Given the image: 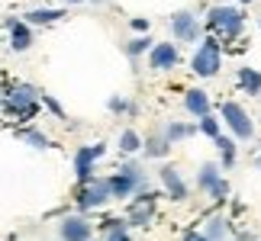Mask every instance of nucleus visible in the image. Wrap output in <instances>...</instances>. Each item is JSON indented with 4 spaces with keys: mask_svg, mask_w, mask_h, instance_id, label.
<instances>
[{
    "mask_svg": "<svg viewBox=\"0 0 261 241\" xmlns=\"http://www.w3.org/2000/svg\"><path fill=\"white\" fill-rule=\"evenodd\" d=\"M107 187H110V196L113 199H129L133 193H142V187H145L142 167L139 164H123L113 177H107Z\"/></svg>",
    "mask_w": 261,
    "mask_h": 241,
    "instance_id": "f257e3e1",
    "label": "nucleus"
},
{
    "mask_svg": "<svg viewBox=\"0 0 261 241\" xmlns=\"http://www.w3.org/2000/svg\"><path fill=\"white\" fill-rule=\"evenodd\" d=\"M206 29L223 39H236L245 29V16L242 10H232V7H213L206 13Z\"/></svg>",
    "mask_w": 261,
    "mask_h": 241,
    "instance_id": "f03ea898",
    "label": "nucleus"
},
{
    "mask_svg": "<svg viewBox=\"0 0 261 241\" xmlns=\"http://www.w3.org/2000/svg\"><path fill=\"white\" fill-rule=\"evenodd\" d=\"M219 65H223V52H219L216 39H206V42L194 52V58H190V68H194L197 77H216Z\"/></svg>",
    "mask_w": 261,
    "mask_h": 241,
    "instance_id": "7ed1b4c3",
    "label": "nucleus"
},
{
    "mask_svg": "<svg viewBox=\"0 0 261 241\" xmlns=\"http://www.w3.org/2000/svg\"><path fill=\"white\" fill-rule=\"evenodd\" d=\"M219 123L229 126V132H232L236 138H255V123L248 119V113L239 103H232V100H226L223 109H219Z\"/></svg>",
    "mask_w": 261,
    "mask_h": 241,
    "instance_id": "20e7f679",
    "label": "nucleus"
},
{
    "mask_svg": "<svg viewBox=\"0 0 261 241\" xmlns=\"http://www.w3.org/2000/svg\"><path fill=\"white\" fill-rule=\"evenodd\" d=\"M103 152H107L103 142H97V145H81V148L74 152V174H77V180H81V187L94 180V164L103 158Z\"/></svg>",
    "mask_w": 261,
    "mask_h": 241,
    "instance_id": "39448f33",
    "label": "nucleus"
},
{
    "mask_svg": "<svg viewBox=\"0 0 261 241\" xmlns=\"http://www.w3.org/2000/svg\"><path fill=\"white\" fill-rule=\"evenodd\" d=\"M197 190H200V193L216 196V199H226L229 184L223 180V174H219V164H203V167H200V174H197Z\"/></svg>",
    "mask_w": 261,
    "mask_h": 241,
    "instance_id": "423d86ee",
    "label": "nucleus"
},
{
    "mask_svg": "<svg viewBox=\"0 0 261 241\" xmlns=\"http://www.w3.org/2000/svg\"><path fill=\"white\" fill-rule=\"evenodd\" d=\"M110 187H107V180H90V184L81 187V193H77V209L81 213H87V209H100V206H107L110 203Z\"/></svg>",
    "mask_w": 261,
    "mask_h": 241,
    "instance_id": "0eeeda50",
    "label": "nucleus"
},
{
    "mask_svg": "<svg viewBox=\"0 0 261 241\" xmlns=\"http://www.w3.org/2000/svg\"><path fill=\"white\" fill-rule=\"evenodd\" d=\"M10 113H16V116H23V119H29V116H36V109H39V94L33 87H16L13 94L7 97V103H4Z\"/></svg>",
    "mask_w": 261,
    "mask_h": 241,
    "instance_id": "6e6552de",
    "label": "nucleus"
},
{
    "mask_svg": "<svg viewBox=\"0 0 261 241\" xmlns=\"http://www.w3.org/2000/svg\"><path fill=\"white\" fill-rule=\"evenodd\" d=\"M171 36L180 39V42H197L200 23H197V16L190 13V10H180V13L171 16Z\"/></svg>",
    "mask_w": 261,
    "mask_h": 241,
    "instance_id": "1a4fd4ad",
    "label": "nucleus"
},
{
    "mask_svg": "<svg viewBox=\"0 0 261 241\" xmlns=\"http://www.w3.org/2000/svg\"><path fill=\"white\" fill-rule=\"evenodd\" d=\"M90 222L84 216H68L62 219V225H58V238L62 241H90Z\"/></svg>",
    "mask_w": 261,
    "mask_h": 241,
    "instance_id": "9d476101",
    "label": "nucleus"
},
{
    "mask_svg": "<svg viewBox=\"0 0 261 241\" xmlns=\"http://www.w3.org/2000/svg\"><path fill=\"white\" fill-rule=\"evenodd\" d=\"M148 65H152V71H171V68L177 65V45L155 42L152 52H148Z\"/></svg>",
    "mask_w": 261,
    "mask_h": 241,
    "instance_id": "9b49d317",
    "label": "nucleus"
},
{
    "mask_svg": "<svg viewBox=\"0 0 261 241\" xmlns=\"http://www.w3.org/2000/svg\"><path fill=\"white\" fill-rule=\"evenodd\" d=\"M152 213H155V193H142L136 199V206H133V213H129L126 225H148V222H152Z\"/></svg>",
    "mask_w": 261,
    "mask_h": 241,
    "instance_id": "f8f14e48",
    "label": "nucleus"
},
{
    "mask_svg": "<svg viewBox=\"0 0 261 241\" xmlns=\"http://www.w3.org/2000/svg\"><path fill=\"white\" fill-rule=\"evenodd\" d=\"M7 29H10V48L13 52H26L33 45V29L23 19H7Z\"/></svg>",
    "mask_w": 261,
    "mask_h": 241,
    "instance_id": "ddd939ff",
    "label": "nucleus"
},
{
    "mask_svg": "<svg viewBox=\"0 0 261 241\" xmlns=\"http://www.w3.org/2000/svg\"><path fill=\"white\" fill-rule=\"evenodd\" d=\"M158 177H162V184H165V190H168V196H171V199H187V184L180 180L177 167L165 164L162 170H158Z\"/></svg>",
    "mask_w": 261,
    "mask_h": 241,
    "instance_id": "4468645a",
    "label": "nucleus"
},
{
    "mask_svg": "<svg viewBox=\"0 0 261 241\" xmlns=\"http://www.w3.org/2000/svg\"><path fill=\"white\" fill-rule=\"evenodd\" d=\"M184 106H187V113L197 116V119L210 116V97H206V90H187V94H184Z\"/></svg>",
    "mask_w": 261,
    "mask_h": 241,
    "instance_id": "2eb2a0df",
    "label": "nucleus"
},
{
    "mask_svg": "<svg viewBox=\"0 0 261 241\" xmlns=\"http://www.w3.org/2000/svg\"><path fill=\"white\" fill-rule=\"evenodd\" d=\"M239 87H242L248 97H258L261 94V71H255V68H242V71H239Z\"/></svg>",
    "mask_w": 261,
    "mask_h": 241,
    "instance_id": "dca6fc26",
    "label": "nucleus"
},
{
    "mask_svg": "<svg viewBox=\"0 0 261 241\" xmlns=\"http://www.w3.org/2000/svg\"><path fill=\"white\" fill-rule=\"evenodd\" d=\"M65 13L62 10H52V7H42V10H29V13L23 16V23H36V26H45V23H55V19H62Z\"/></svg>",
    "mask_w": 261,
    "mask_h": 241,
    "instance_id": "f3484780",
    "label": "nucleus"
},
{
    "mask_svg": "<svg viewBox=\"0 0 261 241\" xmlns=\"http://www.w3.org/2000/svg\"><path fill=\"white\" fill-rule=\"evenodd\" d=\"M168 148H171V145H168L165 135H145V138H142V152H145L148 158H165Z\"/></svg>",
    "mask_w": 261,
    "mask_h": 241,
    "instance_id": "a211bd4d",
    "label": "nucleus"
},
{
    "mask_svg": "<svg viewBox=\"0 0 261 241\" xmlns=\"http://www.w3.org/2000/svg\"><path fill=\"white\" fill-rule=\"evenodd\" d=\"M216 148H219V158H223V167H232L236 164V142L229 135H216L213 138Z\"/></svg>",
    "mask_w": 261,
    "mask_h": 241,
    "instance_id": "6ab92c4d",
    "label": "nucleus"
},
{
    "mask_svg": "<svg viewBox=\"0 0 261 241\" xmlns=\"http://www.w3.org/2000/svg\"><path fill=\"white\" fill-rule=\"evenodd\" d=\"M103 228H107L103 241H133V238H129V225L119 222V219H110V222H103Z\"/></svg>",
    "mask_w": 261,
    "mask_h": 241,
    "instance_id": "aec40b11",
    "label": "nucleus"
},
{
    "mask_svg": "<svg viewBox=\"0 0 261 241\" xmlns=\"http://www.w3.org/2000/svg\"><path fill=\"white\" fill-rule=\"evenodd\" d=\"M197 132V126H184V123H168L165 126V138H168V145L171 142H180V138H187V135H194Z\"/></svg>",
    "mask_w": 261,
    "mask_h": 241,
    "instance_id": "412c9836",
    "label": "nucleus"
},
{
    "mask_svg": "<svg viewBox=\"0 0 261 241\" xmlns=\"http://www.w3.org/2000/svg\"><path fill=\"white\" fill-rule=\"evenodd\" d=\"M119 152H123V155H136V152H142V135L133 132V129H126V132L119 135Z\"/></svg>",
    "mask_w": 261,
    "mask_h": 241,
    "instance_id": "4be33fe9",
    "label": "nucleus"
},
{
    "mask_svg": "<svg viewBox=\"0 0 261 241\" xmlns=\"http://www.w3.org/2000/svg\"><path fill=\"white\" fill-rule=\"evenodd\" d=\"M226 232H229V228H226V219L213 216V219L206 222V232H203V238H206V241H226Z\"/></svg>",
    "mask_w": 261,
    "mask_h": 241,
    "instance_id": "5701e85b",
    "label": "nucleus"
},
{
    "mask_svg": "<svg viewBox=\"0 0 261 241\" xmlns=\"http://www.w3.org/2000/svg\"><path fill=\"white\" fill-rule=\"evenodd\" d=\"M197 129H200V132H203L206 138H216V135H223V123H219V119H216L213 113L200 119V123H197Z\"/></svg>",
    "mask_w": 261,
    "mask_h": 241,
    "instance_id": "b1692460",
    "label": "nucleus"
},
{
    "mask_svg": "<svg viewBox=\"0 0 261 241\" xmlns=\"http://www.w3.org/2000/svg\"><path fill=\"white\" fill-rule=\"evenodd\" d=\"M152 39H148V36H142V39H133V42H129L126 45V55L129 58H139V55H145V48H148V52H152Z\"/></svg>",
    "mask_w": 261,
    "mask_h": 241,
    "instance_id": "393cba45",
    "label": "nucleus"
},
{
    "mask_svg": "<svg viewBox=\"0 0 261 241\" xmlns=\"http://www.w3.org/2000/svg\"><path fill=\"white\" fill-rule=\"evenodd\" d=\"M19 135H23V142H29L33 148H42V152H45L48 145H52V142H48V138H45L42 132H39V129H26V132H19Z\"/></svg>",
    "mask_w": 261,
    "mask_h": 241,
    "instance_id": "a878e982",
    "label": "nucleus"
},
{
    "mask_svg": "<svg viewBox=\"0 0 261 241\" xmlns=\"http://www.w3.org/2000/svg\"><path fill=\"white\" fill-rule=\"evenodd\" d=\"M113 113H133V103H129L126 97H110V103H107Z\"/></svg>",
    "mask_w": 261,
    "mask_h": 241,
    "instance_id": "bb28decb",
    "label": "nucleus"
},
{
    "mask_svg": "<svg viewBox=\"0 0 261 241\" xmlns=\"http://www.w3.org/2000/svg\"><path fill=\"white\" fill-rule=\"evenodd\" d=\"M148 26H152V23H148L145 16H136L133 19V29H136V33H148Z\"/></svg>",
    "mask_w": 261,
    "mask_h": 241,
    "instance_id": "cd10ccee",
    "label": "nucleus"
},
{
    "mask_svg": "<svg viewBox=\"0 0 261 241\" xmlns=\"http://www.w3.org/2000/svg\"><path fill=\"white\" fill-rule=\"evenodd\" d=\"M42 103H45L48 109H52V113H58V116H62V106H58V103H55L52 97H45V94H42Z\"/></svg>",
    "mask_w": 261,
    "mask_h": 241,
    "instance_id": "c85d7f7f",
    "label": "nucleus"
},
{
    "mask_svg": "<svg viewBox=\"0 0 261 241\" xmlns=\"http://www.w3.org/2000/svg\"><path fill=\"white\" fill-rule=\"evenodd\" d=\"M180 241H206V238H203V232H187Z\"/></svg>",
    "mask_w": 261,
    "mask_h": 241,
    "instance_id": "c756f323",
    "label": "nucleus"
},
{
    "mask_svg": "<svg viewBox=\"0 0 261 241\" xmlns=\"http://www.w3.org/2000/svg\"><path fill=\"white\" fill-rule=\"evenodd\" d=\"M255 167H261V155H258V158H255Z\"/></svg>",
    "mask_w": 261,
    "mask_h": 241,
    "instance_id": "7c9ffc66",
    "label": "nucleus"
},
{
    "mask_svg": "<svg viewBox=\"0 0 261 241\" xmlns=\"http://www.w3.org/2000/svg\"><path fill=\"white\" fill-rule=\"evenodd\" d=\"M68 4H81V0H68Z\"/></svg>",
    "mask_w": 261,
    "mask_h": 241,
    "instance_id": "2f4dec72",
    "label": "nucleus"
},
{
    "mask_svg": "<svg viewBox=\"0 0 261 241\" xmlns=\"http://www.w3.org/2000/svg\"><path fill=\"white\" fill-rule=\"evenodd\" d=\"M242 4H255V0H242Z\"/></svg>",
    "mask_w": 261,
    "mask_h": 241,
    "instance_id": "473e14b6",
    "label": "nucleus"
},
{
    "mask_svg": "<svg viewBox=\"0 0 261 241\" xmlns=\"http://www.w3.org/2000/svg\"><path fill=\"white\" fill-rule=\"evenodd\" d=\"M97 4H103V0H97Z\"/></svg>",
    "mask_w": 261,
    "mask_h": 241,
    "instance_id": "72a5a7b5",
    "label": "nucleus"
},
{
    "mask_svg": "<svg viewBox=\"0 0 261 241\" xmlns=\"http://www.w3.org/2000/svg\"><path fill=\"white\" fill-rule=\"evenodd\" d=\"M10 241H13V238H10Z\"/></svg>",
    "mask_w": 261,
    "mask_h": 241,
    "instance_id": "f704fd0d",
    "label": "nucleus"
}]
</instances>
